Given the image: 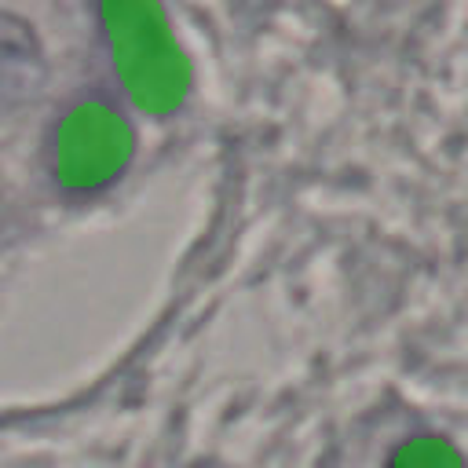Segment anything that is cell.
Returning <instances> with one entry per match:
<instances>
[{
	"instance_id": "6da1fadb",
	"label": "cell",
	"mask_w": 468,
	"mask_h": 468,
	"mask_svg": "<svg viewBox=\"0 0 468 468\" xmlns=\"http://www.w3.org/2000/svg\"><path fill=\"white\" fill-rule=\"evenodd\" d=\"M48 80L44 48L33 26L11 11H0V113L26 110Z\"/></svg>"
}]
</instances>
